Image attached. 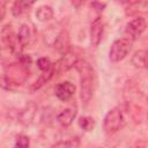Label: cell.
<instances>
[{"label": "cell", "mask_w": 148, "mask_h": 148, "mask_svg": "<svg viewBox=\"0 0 148 148\" xmlns=\"http://www.w3.org/2000/svg\"><path fill=\"white\" fill-rule=\"evenodd\" d=\"M124 98L127 112L131 114L132 119L135 123H141L146 114V104H148V99L134 81L128 80L125 83Z\"/></svg>", "instance_id": "1"}, {"label": "cell", "mask_w": 148, "mask_h": 148, "mask_svg": "<svg viewBox=\"0 0 148 148\" xmlns=\"http://www.w3.org/2000/svg\"><path fill=\"white\" fill-rule=\"evenodd\" d=\"M80 76V97L82 103L88 104L96 87V74L92 66L86 60H80L75 66Z\"/></svg>", "instance_id": "2"}, {"label": "cell", "mask_w": 148, "mask_h": 148, "mask_svg": "<svg viewBox=\"0 0 148 148\" xmlns=\"http://www.w3.org/2000/svg\"><path fill=\"white\" fill-rule=\"evenodd\" d=\"M28 66L22 64L21 61L7 64L3 66V75H2V86L10 89L13 87L22 84L29 74Z\"/></svg>", "instance_id": "3"}, {"label": "cell", "mask_w": 148, "mask_h": 148, "mask_svg": "<svg viewBox=\"0 0 148 148\" xmlns=\"http://www.w3.org/2000/svg\"><path fill=\"white\" fill-rule=\"evenodd\" d=\"M1 43L2 45L8 49L15 56H20L22 54L21 53V50H22V45L17 38V35L13 31V28L9 23L5 24L1 29Z\"/></svg>", "instance_id": "4"}, {"label": "cell", "mask_w": 148, "mask_h": 148, "mask_svg": "<svg viewBox=\"0 0 148 148\" xmlns=\"http://www.w3.org/2000/svg\"><path fill=\"white\" fill-rule=\"evenodd\" d=\"M132 45H133V40H131L130 38H120L114 40L109 50L110 60L112 62H118L123 60L131 51Z\"/></svg>", "instance_id": "5"}, {"label": "cell", "mask_w": 148, "mask_h": 148, "mask_svg": "<svg viewBox=\"0 0 148 148\" xmlns=\"http://www.w3.org/2000/svg\"><path fill=\"white\" fill-rule=\"evenodd\" d=\"M123 121H124V118H123V113L120 109L113 108L105 114L104 120H103V128L106 133L113 134L118 130H120Z\"/></svg>", "instance_id": "6"}, {"label": "cell", "mask_w": 148, "mask_h": 148, "mask_svg": "<svg viewBox=\"0 0 148 148\" xmlns=\"http://www.w3.org/2000/svg\"><path fill=\"white\" fill-rule=\"evenodd\" d=\"M82 60L80 58V54L76 52V51H73V50H69L67 53L62 54V57L58 60L57 64L53 65L54 67V73H62V72H66L68 71L69 68L72 67H75L76 64Z\"/></svg>", "instance_id": "7"}, {"label": "cell", "mask_w": 148, "mask_h": 148, "mask_svg": "<svg viewBox=\"0 0 148 148\" xmlns=\"http://www.w3.org/2000/svg\"><path fill=\"white\" fill-rule=\"evenodd\" d=\"M147 28V22L143 17L138 16L134 17L133 20H131L127 24H126V35L128 36V38L131 40L138 38Z\"/></svg>", "instance_id": "8"}, {"label": "cell", "mask_w": 148, "mask_h": 148, "mask_svg": "<svg viewBox=\"0 0 148 148\" xmlns=\"http://www.w3.org/2000/svg\"><path fill=\"white\" fill-rule=\"evenodd\" d=\"M103 32H104V23L103 20L98 16L96 17L90 25V44L91 46H98L99 43L102 42L103 38Z\"/></svg>", "instance_id": "9"}, {"label": "cell", "mask_w": 148, "mask_h": 148, "mask_svg": "<svg viewBox=\"0 0 148 148\" xmlns=\"http://www.w3.org/2000/svg\"><path fill=\"white\" fill-rule=\"evenodd\" d=\"M56 96L62 101V102H67L68 99L72 98V96L74 95L75 92V86L73 83H71L69 81H65V82H61L59 83L57 87H56Z\"/></svg>", "instance_id": "10"}, {"label": "cell", "mask_w": 148, "mask_h": 148, "mask_svg": "<svg viewBox=\"0 0 148 148\" xmlns=\"http://www.w3.org/2000/svg\"><path fill=\"white\" fill-rule=\"evenodd\" d=\"M17 38L22 45V47L27 46V45H30L34 40H35V31L32 29L31 25L29 24H22L21 28L18 29V32H17Z\"/></svg>", "instance_id": "11"}, {"label": "cell", "mask_w": 148, "mask_h": 148, "mask_svg": "<svg viewBox=\"0 0 148 148\" xmlns=\"http://www.w3.org/2000/svg\"><path fill=\"white\" fill-rule=\"evenodd\" d=\"M53 46L58 52H60L62 54H65L69 51V35H68L67 30H61L57 35V37L54 38V42H53Z\"/></svg>", "instance_id": "12"}, {"label": "cell", "mask_w": 148, "mask_h": 148, "mask_svg": "<svg viewBox=\"0 0 148 148\" xmlns=\"http://www.w3.org/2000/svg\"><path fill=\"white\" fill-rule=\"evenodd\" d=\"M36 111H37V105L34 102L28 103L25 105V108L23 110H21L20 113H18V120H20V123H22L24 125H29L34 120L35 114H36Z\"/></svg>", "instance_id": "13"}, {"label": "cell", "mask_w": 148, "mask_h": 148, "mask_svg": "<svg viewBox=\"0 0 148 148\" xmlns=\"http://www.w3.org/2000/svg\"><path fill=\"white\" fill-rule=\"evenodd\" d=\"M76 108L75 106H69V108H66V109H64L59 114H58V117H57V120H58V123L62 126V127H68L72 123H73V120H74V118L76 117Z\"/></svg>", "instance_id": "14"}, {"label": "cell", "mask_w": 148, "mask_h": 148, "mask_svg": "<svg viewBox=\"0 0 148 148\" xmlns=\"http://www.w3.org/2000/svg\"><path fill=\"white\" fill-rule=\"evenodd\" d=\"M132 64L136 68L148 69V50H139L135 51L132 56Z\"/></svg>", "instance_id": "15"}, {"label": "cell", "mask_w": 148, "mask_h": 148, "mask_svg": "<svg viewBox=\"0 0 148 148\" xmlns=\"http://www.w3.org/2000/svg\"><path fill=\"white\" fill-rule=\"evenodd\" d=\"M54 75V67L51 69V71H47V72H43L42 75L35 81V83L31 86V90H37L39 88H42L46 82H49L51 80V77Z\"/></svg>", "instance_id": "16"}, {"label": "cell", "mask_w": 148, "mask_h": 148, "mask_svg": "<svg viewBox=\"0 0 148 148\" xmlns=\"http://www.w3.org/2000/svg\"><path fill=\"white\" fill-rule=\"evenodd\" d=\"M52 16H53V10H52V8L50 6L44 5V6L38 7L37 10H36V17L42 22L52 18Z\"/></svg>", "instance_id": "17"}, {"label": "cell", "mask_w": 148, "mask_h": 148, "mask_svg": "<svg viewBox=\"0 0 148 148\" xmlns=\"http://www.w3.org/2000/svg\"><path fill=\"white\" fill-rule=\"evenodd\" d=\"M32 6V2H27V1H15L12 7V13L14 16H21L23 13H25L29 7Z\"/></svg>", "instance_id": "18"}, {"label": "cell", "mask_w": 148, "mask_h": 148, "mask_svg": "<svg viewBox=\"0 0 148 148\" xmlns=\"http://www.w3.org/2000/svg\"><path fill=\"white\" fill-rule=\"evenodd\" d=\"M79 145H80L79 139L77 138H73V139L67 140V141L57 142L52 148H79Z\"/></svg>", "instance_id": "19"}, {"label": "cell", "mask_w": 148, "mask_h": 148, "mask_svg": "<svg viewBox=\"0 0 148 148\" xmlns=\"http://www.w3.org/2000/svg\"><path fill=\"white\" fill-rule=\"evenodd\" d=\"M79 125L84 131H91L95 126V120L91 117H81L79 120Z\"/></svg>", "instance_id": "20"}, {"label": "cell", "mask_w": 148, "mask_h": 148, "mask_svg": "<svg viewBox=\"0 0 148 148\" xmlns=\"http://www.w3.org/2000/svg\"><path fill=\"white\" fill-rule=\"evenodd\" d=\"M37 66L42 72H47L53 68V64L47 58H39L37 60Z\"/></svg>", "instance_id": "21"}, {"label": "cell", "mask_w": 148, "mask_h": 148, "mask_svg": "<svg viewBox=\"0 0 148 148\" xmlns=\"http://www.w3.org/2000/svg\"><path fill=\"white\" fill-rule=\"evenodd\" d=\"M29 145H30V140L27 135H18L16 138V141H15V146L14 148H29Z\"/></svg>", "instance_id": "22"}, {"label": "cell", "mask_w": 148, "mask_h": 148, "mask_svg": "<svg viewBox=\"0 0 148 148\" xmlns=\"http://www.w3.org/2000/svg\"><path fill=\"white\" fill-rule=\"evenodd\" d=\"M91 6H92L95 9H97V10L101 12V10H103V8H104L106 5H105V3H102V2H92Z\"/></svg>", "instance_id": "23"}, {"label": "cell", "mask_w": 148, "mask_h": 148, "mask_svg": "<svg viewBox=\"0 0 148 148\" xmlns=\"http://www.w3.org/2000/svg\"><path fill=\"white\" fill-rule=\"evenodd\" d=\"M0 9H1V16H0V20H3V17H5V2L3 1H1V3H0Z\"/></svg>", "instance_id": "24"}, {"label": "cell", "mask_w": 148, "mask_h": 148, "mask_svg": "<svg viewBox=\"0 0 148 148\" xmlns=\"http://www.w3.org/2000/svg\"><path fill=\"white\" fill-rule=\"evenodd\" d=\"M147 99H148V97H147Z\"/></svg>", "instance_id": "25"}, {"label": "cell", "mask_w": 148, "mask_h": 148, "mask_svg": "<svg viewBox=\"0 0 148 148\" xmlns=\"http://www.w3.org/2000/svg\"><path fill=\"white\" fill-rule=\"evenodd\" d=\"M147 116H148V114H147Z\"/></svg>", "instance_id": "26"}]
</instances>
